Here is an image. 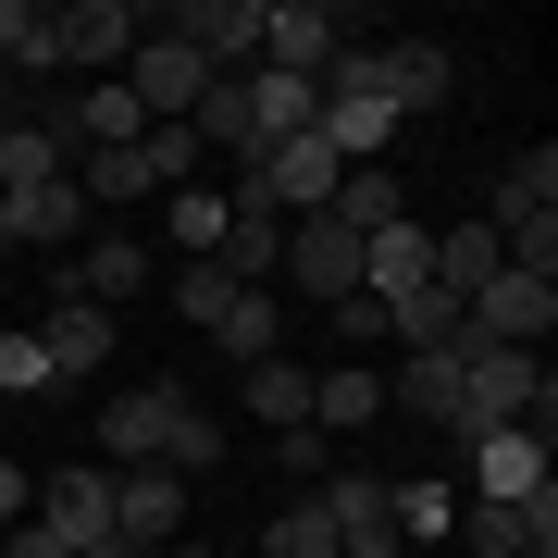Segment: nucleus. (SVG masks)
<instances>
[{
	"instance_id": "39448f33",
	"label": "nucleus",
	"mask_w": 558,
	"mask_h": 558,
	"mask_svg": "<svg viewBox=\"0 0 558 558\" xmlns=\"http://www.w3.org/2000/svg\"><path fill=\"white\" fill-rule=\"evenodd\" d=\"M186 509H199V484L161 472V459L112 472V534H124V546H174V534H186Z\"/></svg>"
},
{
	"instance_id": "ddd939ff",
	"label": "nucleus",
	"mask_w": 558,
	"mask_h": 558,
	"mask_svg": "<svg viewBox=\"0 0 558 558\" xmlns=\"http://www.w3.org/2000/svg\"><path fill=\"white\" fill-rule=\"evenodd\" d=\"M236 100H248L260 161H274L286 137H311V124H323V87H311V75H260V62H248V75H236Z\"/></svg>"
},
{
	"instance_id": "4be33fe9",
	"label": "nucleus",
	"mask_w": 558,
	"mask_h": 558,
	"mask_svg": "<svg viewBox=\"0 0 558 558\" xmlns=\"http://www.w3.org/2000/svg\"><path fill=\"white\" fill-rule=\"evenodd\" d=\"M186 137H199V149H236V174H260V137H248V100H236V75H211V87H199Z\"/></svg>"
},
{
	"instance_id": "20e7f679",
	"label": "nucleus",
	"mask_w": 558,
	"mask_h": 558,
	"mask_svg": "<svg viewBox=\"0 0 558 558\" xmlns=\"http://www.w3.org/2000/svg\"><path fill=\"white\" fill-rule=\"evenodd\" d=\"M124 87H137V112H149V124H186V112H199V87H211V62H199V50H174L161 25H137V50H124Z\"/></svg>"
},
{
	"instance_id": "c756f323",
	"label": "nucleus",
	"mask_w": 558,
	"mask_h": 558,
	"mask_svg": "<svg viewBox=\"0 0 558 558\" xmlns=\"http://www.w3.org/2000/svg\"><path fill=\"white\" fill-rule=\"evenodd\" d=\"M174 248H186V260L223 248V199H211V186H174Z\"/></svg>"
},
{
	"instance_id": "0eeeda50",
	"label": "nucleus",
	"mask_w": 558,
	"mask_h": 558,
	"mask_svg": "<svg viewBox=\"0 0 558 558\" xmlns=\"http://www.w3.org/2000/svg\"><path fill=\"white\" fill-rule=\"evenodd\" d=\"M336 50H348V25L323 13V0H260V75H311L323 87Z\"/></svg>"
},
{
	"instance_id": "473e14b6",
	"label": "nucleus",
	"mask_w": 558,
	"mask_h": 558,
	"mask_svg": "<svg viewBox=\"0 0 558 558\" xmlns=\"http://www.w3.org/2000/svg\"><path fill=\"white\" fill-rule=\"evenodd\" d=\"M137 558H211V546H186V534H174V546H137Z\"/></svg>"
},
{
	"instance_id": "72a5a7b5",
	"label": "nucleus",
	"mask_w": 558,
	"mask_h": 558,
	"mask_svg": "<svg viewBox=\"0 0 558 558\" xmlns=\"http://www.w3.org/2000/svg\"><path fill=\"white\" fill-rule=\"evenodd\" d=\"M0 558H13V546H0Z\"/></svg>"
},
{
	"instance_id": "6e6552de",
	"label": "nucleus",
	"mask_w": 558,
	"mask_h": 558,
	"mask_svg": "<svg viewBox=\"0 0 558 558\" xmlns=\"http://www.w3.org/2000/svg\"><path fill=\"white\" fill-rule=\"evenodd\" d=\"M50 137H62V161H87V149H137L149 112H137V87H124V75H100V87H75V100L50 112Z\"/></svg>"
},
{
	"instance_id": "1a4fd4ad",
	"label": "nucleus",
	"mask_w": 558,
	"mask_h": 558,
	"mask_svg": "<svg viewBox=\"0 0 558 558\" xmlns=\"http://www.w3.org/2000/svg\"><path fill=\"white\" fill-rule=\"evenodd\" d=\"M459 459H472V497H484V509L546 497V435H521V422H497V435H459Z\"/></svg>"
},
{
	"instance_id": "f3484780",
	"label": "nucleus",
	"mask_w": 558,
	"mask_h": 558,
	"mask_svg": "<svg viewBox=\"0 0 558 558\" xmlns=\"http://www.w3.org/2000/svg\"><path fill=\"white\" fill-rule=\"evenodd\" d=\"M323 211H336L348 236H385V223H410V186H398V161H348Z\"/></svg>"
},
{
	"instance_id": "f8f14e48",
	"label": "nucleus",
	"mask_w": 558,
	"mask_h": 558,
	"mask_svg": "<svg viewBox=\"0 0 558 558\" xmlns=\"http://www.w3.org/2000/svg\"><path fill=\"white\" fill-rule=\"evenodd\" d=\"M323 521H336V558H398V509H385V472H336L311 484Z\"/></svg>"
},
{
	"instance_id": "a878e982",
	"label": "nucleus",
	"mask_w": 558,
	"mask_h": 558,
	"mask_svg": "<svg viewBox=\"0 0 558 558\" xmlns=\"http://www.w3.org/2000/svg\"><path fill=\"white\" fill-rule=\"evenodd\" d=\"M385 509H398V546H435L459 521V484H385Z\"/></svg>"
},
{
	"instance_id": "a211bd4d",
	"label": "nucleus",
	"mask_w": 558,
	"mask_h": 558,
	"mask_svg": "<svg viewBox=\"0 0 558 558\" xmlns=\"http://www.w3.org/2000/svg\"><path fill=\"white\" fill-rule=\"evenodd\" d=\"M62 299H87V311H124V299H149V248L137 236H100V248H75V286Z\"/></svg>"
},
{
	"instance_id": "2f4dec72",
	"label": "nucleus",
	"mask_w": 558,
	"mask_h": 558,
	"mask_svg": "<svg viewBox=\"0 0 558 558\" xmlns=\"http://www.w3.org/2000/svg\"><path fill=\"white\" fill-rule=\"evenodd\" d=\"M25 509H38V484H25V459H0V534H13Z\"/></svg>"
},
{
	"instance_id": "393cba45",
	"label": "nucleus",
	"mask_w": 558,
	"mask_h": 558,
	"mask_svg": "<svg viewBox=\"0 0 558 558\" xmlns=\"http://www.w3.org/2000/svg\"><path fill=\"white\" fill-rule=\"evenodd\" d=\"M137 161H149V199H174V186H199V137H186V124H149V137H137Z\"/></svg>"
},
{
	"instance_id": "7c9ffc66",
	"label": "nucleus",
	"mask_w": 558,
	"mask_h": 558,
	"mask_svg": "<svg viewBox=\"0 0 558 558\" xmlns=\"http://www.w3.org/2000/svg\"><path fill=\"white\" fill-rule=\"evenodd\" d=\"M0 398H50V360H38V336H0Z\"/></svg>"
},
{
	"instance_id": "c85d7f7f",
	"label": "nucleus",
	"mask_w": 558,
	"mask_h": 558,
	"mask_svg": "<svg viewBox=\"0 0 558 558\" xmlns=\"http://www.w3.org/2000/svg\"><path fill=\"white\" fill-rule=\"evenodd\" d=\"M385 336H410V348H459V299H447V286H422V299L385 311Z\"/></svg>"
},
{
	"instance_id": "6ab92c4d",
	"label": "nucleus",
	"mask_w": 558,
	"mask_h": 558,
	"mask_svg": "<svg viewBox=\"0 0 558 558\" xmlns=\"http://www.w3.org/2000/svg\"><path fill=\"white\" fill-rule=\"evenodd\" d=\"M497 274H509L497 223H447V236H435V286H447L459 311H472V299H484V286H497Z\"/></svg>"
},
{
	"instance_id": "4468645a",
	"label": "nucleus",
	"mask_w": 558,
	"mask_h": 558,
	"mask_svg": "<svg viewBox=\"0 0 558 558\" xmlns=\"http://www.w3.org/2000/svg\"><path fill=\"white\" fill-rule=\"evenodd\" d=\"M75 223H87L75 174H50V186H25V199H0V248H75Z\"/></svg>"
},
{
	"instance_id": "5701e85b",
	"label": "nucleus",
	"mask_w": 558,
	"mask_h": 558,
	"mask_svg": "<svg viewBox=\"0 0 558 558\" xmlns=\"http://www.w3.org/2000/svg\"><path fill=\"white\" fill-rule=\"evenodd\" d=\"M248 422H274V435H299V422H311V373H299V360H248Z\"/></svg>"
},
{
	"instance_id": "b1692460",
	"label": "nucleus",
	"mask_w": 558,
	"mask_h": 558,
	"mask_svg": "<svg viewBox=\"0 0 558 558\" xmlns=\"http://www.w3.org/2000/svg\"><path fill=\"white\" fill-rule=\"evenodd\" d=\"M50 174H62L50 112H38V124H0V199H25V186H50Z\"/></svg>"
},
{
	"instance_id": "bb28decb",
	"label": "nucleus",
	"mask_w": 558,
	"mask_h": 558,
	"mask_svg": "<svg viewBox=\"0 0 558 558\" xmlns=\"http://www.w3.org/2000/svg\"><path fill=\"white\" fill-rule=\"evenodd\" d=\"M260 558H336V521H323V497H299V509L260 521Z\"/></svg>"
},
{
	"instance_id": "f257e3e1",
	"label": "nucleus",
	"mask_w": 558,
	"mask_h": 558,
	"mask_svg": "<svg viewBox=\"0 0 558 558\" xmlns=\"http://www.w3.org/2000/svg\"><path fill=\"white\" fill-rule=\"evenodd\" d=\"M137 459H161V472L199 484L223 459V422L186 398V385H124V398L100 410V472H137Z\"/></svg>"
},
{
	"instance_id": "412c9836",
	"label": "nucleus",
	"mask_w": 558,
	"mask_h": 558,
	"mask_svg": "<svg viewBox=\"0 0 558 558\" xmlns=\"http://www.w3.org/2000/svg\"><path fill=\"white\" fill-rule=\"evenodd\" d=\"M211 274H236V286L286 274V223H274V211H223V248H211Z\"/></svg>"
},
{
	"instance_id": "cd10ccee",
	"label": "nucleus",
	"mask_w": 558,
	"mask_h": 558,
	"mask_svg": "<svg viewBox=\"0 0 558 558\" xmlns=\"http://www.w3.org/2000/svg\"><path fill=\"white\" fill-rule=\"evenodd\" d=\"M0 75H50V13L38 0H0Z\"/></svg>"
},
{
	"instance_id": "aec40b11",
	"label": "nucleus",
	"mask_w": 558,
	"mask_h": 558,
	"mask_svg": "<svg viewBox=\"0 0 558 558\" xmlns=\"http://www.w3.org/2000/svg\"><path fill=\"white\" fill-rule=\"evenodd\" d=\"M385 410V373H360V360H323L311 373V435H348V422Z\"/></svg>"
},
{
	"instance_id": "9d476101",
	"label": "nucleus",
	"mask_w": 558,
	"mask_h": 558,
	"mask_svg": "<svg viewBox=\"0 0 558 558\" xmlns=\"http://www.w3.org/2000/svg\"><path fill=\"white\" fill-rule=\"evenodd\" d=\"M124 50H137V13H124V0H75V13H50V62H75L87 87L124 75Z\"/></svg>"
},
{
	"instance_id": "7ed1b4c3",
	"label": "nucleus",
	"mask_w": 558,
	"mask_h": 558,
	"mask_svg": "<svg viewBox=\"0 0 558 558\" xmlns=\"http://www.w3.org/2000/svg\"><path fill=\"white\" fill-rule=\"evenodd\" d=\"M286 286H299V299H323V311L360 299V236H348L336 211H299V223H286Z\"/></svg>"
},
{
	"instance_id": "9b49d317",
	"label": "nucleus",
	"mask_w": 558,
	"mask_h": 558,
	"mask_svg": "<svg viewBox=\"0 0 558 558\" xmlns=\"http://www.w3.org/2000/svg\"><path fill=\"white\" fill-rule=\"evenodd\" d=\"M161 38H174V50H199L211 75H248V62H260V0H186Z\"/></svg>"
},
{
	"instance_id": "f03ea898",
	"label": "nucleus",
	"mask_w": 558,
	"mask_h": 558,
	"mask_svg": "<svg viewBox=\"0 0 558 558\" xmlns=\"http://www.w3.org/2000/svg\"><path fill=\"white\" fill-rule=\"evenodd\" d=\"M546 410H558V385H546L534 348H459V422H447V447L459 435H497V422L546 435Z\"/></svg>"
},
{
	"instance_id": "423d86ee",
	"label": "nucleus",
	"mask_w": 558,
	"mask_h": 558,
	"mask_svg": "<svg viewBox=\"0 0 558 558\" xmlns=\"http://www.w3.org/2000/svg\"><path fill=\"white\" fill-rule=\"evenodd\" d=\"M546 323H558V274H497L472 311H459V336L472 348H534Z\"/></svg>"
},
{
	"instance_id": "2eb2a0df",
	"label": "nucleus",
	"mask_w": 558,
	"mask_h": 558,
	"mask_svg": "<svg viewBox=\"0 0 558 558\" xmlns=\"http://www.w3.org/2000/svg\"><path fill=\"white\" fill-rule=\"evenodd\" d=\"M38 360H50V385L100 373V360H112V311H87V299H50V323H38Z\"/></svg>"
},
{
	"instance_id": "dca6fc26",
	"label": "nucleus",
	"mask_w": 558,
	"mask_h": 558,
	"mask_svg": "<svg viewBox=\"0 0 558 558\" xmlns=\"http://www.w3.org/2000/svg\"><path fill=\"white\" fill-rule=\"evenodd\" d=\"M472 348V336H459ZM459 348H410V373H385V410H410V422H459Z\"/></svg>"
}]
</instances>
